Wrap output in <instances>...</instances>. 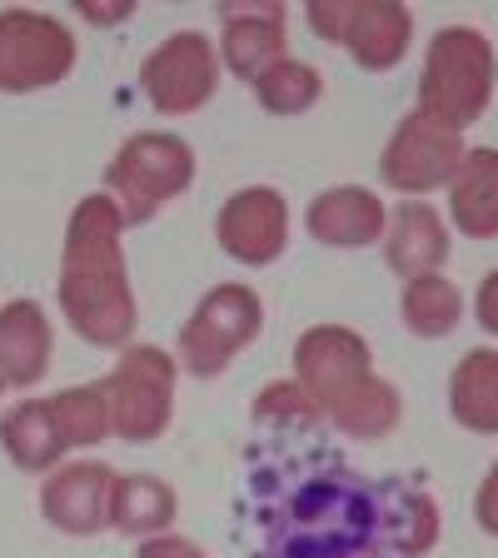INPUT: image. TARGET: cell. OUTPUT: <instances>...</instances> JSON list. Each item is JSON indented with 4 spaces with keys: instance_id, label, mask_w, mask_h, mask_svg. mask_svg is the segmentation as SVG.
Instances as JSON below:
<instances>
[{
    "instance_id": "6da1fadb",
    "label": "cell",
    "mask_w": 498,
    "mask_h": 558,
    "mask_svg": "<svg viewBox=\"0 0 498 558\" xmlns=\"http://www.w3.org/2000/svg\"><path fill=\"white\" fill-rule=\"evenodd\" d=\"M255 523L265 558H399L389 538L384 478L339 459L265 478Z\"/></svg>"
},
{
    "instance_id": "7a4b0ae2",
    "label": "cell",
    "mask_w": 498,
    "mask_h": 558,
    "mask_svg": "<svg viewBox=\"0 0 498 558\" xmlns=\"http://www.w3.org/2000/svg\"><path fill=\"white\" fill-rule=\"evenodd\" d=\"M120 234H125V215L105 190L85 195L65 225L56 300L65 325L95 349H125L139 325Z\"/></svg>"
},
{
    "instance_id": "3957f363",
    "label": "cell",
    "mask_w": 498,
    "mask_h": 558,
    "mask_svg": "<svg viewBox=\"0 0 498 558\" xmlns=\"http://www.w3.org/2000/svg\"><path fill=\"white\" fill-rule=\"evenodd\" d=\"M494 81L498 60L488 35H478L474 25H444V31H434L429 50H424L418 110L464 135V125H474L494 100Z\"/></svg>"
},
{
    "instance_id": "277c9868",
    "label": "cell",
    "mask_w": 498,
    "mask_h": 558,
    "mask_svg": "<svg viewBox=\"0 0 498 558\" xmlns=\"http://www.w3.org/2000/svg\"><path fill=\"white\" fill-rule=\"evenodd\" d=\"M190 185H195V150L170 130L130 135L105 165V195L120 205L125 225H150Z\"/></svg>"
},
{
    "instance_id": "5b68a950",
    "label": "cell",
    "mask_w": 498,
    "mask_h": 558,
    "mask_svg": "<svg viewBox=\"0 0 498 558\" xmlns=\"http://www.w3.org/2000/svg\"><path fill=\"white\" fill-rule=\"evenodd\" d=\"M174 379L180 364L160 344H125L110 379H100L110 399V434L125 444H155L174 418Z\"/></svg>"
},
{
    "instance_id": "8992f818",
    "label": "cell",
    "mask_w": 498,
    "mask_h": 558,
    "mask_svg": "<svg viewBox=\"0 0 498 558\" xmlns=\"http://www.w3.org/2000/svg\"><path fill=\"white\" fill-rule=\"evenodd\" d=\"M259 329H265V300L250 284H215L180 329L174 364L195 379H220L234 354L259 339Z\"/></svg>"
},
{
    "instance_id": "52a82bcc",
    "label": "cell",
    "mask_w": 498,
    "mask_h": 558,
    "mask_svg": "<svg viewBox=\"0 0 498 558\" xmlns=\"http://www.w3.org/2000/svg\"><path fill=\"white\" fill-rule=\"evenodd\" d=\"M304 21L319 40L344 46L354 65L369 75L394 70L414 40V15L399 0H309Z\"/></svg>"
},
{
    "instance_id": "ba28073f",
    "label": "cell",
    "mask_w": 498,
    "mask_h": 558,
    "mask_svg": "<svg viewBox=\"0 0 498 558\" xmlns=\"http://www.w3.org/2000/svg\"><path fill=\"white\" fill-rule=\"evenodd\" d=\"M220 46H209L199 31H174L170 40L145 56L139 65V90L160 116H195L220 90Z\"/></svg>"
},
{
    "instance_id": "9c48e42d",
    "label": "cell",
    "mask_w": 498,
    "mask_h": 558,
    "mask_svg": "<svg viewBox=\"0 0 498 558\" xmlns=\"http://www.w3.org/2000/svg\"><path fill=\"white\" fill-rule=\"evenodd\" d=\"M75 70V35L40 11H0V90H50Z\"/></svg>"
},
{
    "instance_id": "30bf717a",
    "label": "cell",
    "mask_w": 498,
    "mask_h": 558,
    "mask_svg": "<svg viewBox=\"0 0 498 558\" xmlns=\"http://www.w3.org/2000/svg\"><path fill=\"white\" fill-rule=\"evenodd\" d=\"M464 150L469 145L459 130H449V125H439V120H429L424 110H414V116L399 120L389 145H384L379 180L404 199H424L449 185L459 160H464Z\"/></svg>"
},
{
    "instance_id": "8fae6325",
    "label": "cell",
    "mask_w": 498,
    "mask_h": 558,
    "mask_svg": "<svg viewBox=\"0 0 498 558\" xmlns=\"http://www.w3.org/2000/svg\"><path fill=\"white\" fill-rule=\"evenodd\" d=\"M369 379L374 354L364 344V335H354L349 325H314L294 344V384L319 404V414L354 399Z\"/></svg>"
},
{
    "instance_id": "7c38bea8",
    "label": "cell",
    "mask_w": 498,
    "mask_h": 558,
    "mask_svg": "<svg viewBox=\"0 0 498 558\" xmlns=\"http://www.w3.org/2000/svg\"><path fill=\"white\" fill-rule=\"evenodd\" d=\"M215 240L234 265L265 269L290 250V205L275 185L234 190L215 215Z\"/></svg>"
},
{
    "instance_id": "4fadbf2b",
    "label": "cell",
    "mask_w": 498,
    "mask_h": 558,
    "mask_svg": "<svg viewBox=\"0 0 498 558\" xmlns=\"http://www.w3.org/2000/svg\"><path fill=\"white\" fill-rule=\"evenodd\" d=\"M116 469L100 459H75L46 474L40 484V513L50 519V529L70 538H90L100 529H110V494H116Z\"/></svg>"
},
{
    "instance_id": "5bb4252c",
    "label": "cell",
    "mask_w": 498,
    "mask_h": 558,
    "mask_svg": "<svg viewBox=\"0 0 498 558\" xmlns=\"http://www.w3.org/2000/svg\"><path fill=\"white\" fill-rule=\"evenodd\" d=\"M284 40H290V15L275 0H255V5L224 0L220 5V65L240 81L255 85L265 70H275L290 56Z\"/></svg>"
},
{
    "instance_id": "9a60e30c",
    "label": "cell",
    "mask_w": 498,
    "mask_h": 558,
    "mask_svg": "<svg viewBox=\"0 0 498 558\" xmlns=\"http://www.w3.org/2000/svg\"><path fill=\"white\" fill-rule=\"evenodd\" d=\"M304 230L319 244H329V250H364V244L384 240V230H389V205L364 185L319 190V195L309 199V209H304Z\"/></svg>"
},
{
    "instance_id": "2e32d148",
    "label": "cell",
    "mask_w": 498,
    "mask_h": 558,
    "mask_svg": "<svg viewBox=\"0 0 498 558\" xmlns=\"http://www.w3.org/2000/svg\"><path fill=\"white\" fill-rule=\"evenodd\" d=\"M384 265L394 269L399 279H418V275H439L449 265V225L434 205L424 199H404L389 215V230H384Z\"/></svg>"
},
{
    "instance_id": "e0dca14e",
    "label": "cell",
    "mask_w": 498,
    "mask_h": 558,
    "mask_svg": "<svg viewBox=\"0 0 498 558\" xmlns=\"http://www.w3.org/2000/svg\"><path fill=\"white\" fill-rule=\"evenodd\" d=\"M50 319L35 300H11L0 304V379L11 389H31V384L46 379L50 369Z\"/></svg>"
},
{
    "instance_id": "ac0fdd59",
    "label": "cell",
    "mask_w": 498,
    "mask_h": 558,
    "mask_svg": "<svg viewBox=\"0 0 498 558\" xmlns=\"http://www.w3.org/2000/svg\"><path fill=\"white\" fill-rule=\"evenodd\" d=\"M449 220L469 240H498V150H464L449 180Z\"/></svg>"
},
{
    "instance_id": "d6986e66",
    "label": "cell",
    "mask_w": 498,
    "mask_h": 558,
    "mask_svg": "<svg viewBox=\"0 0 498 558\" xmlns=\"http://www.w3.org/2000/svg\"><path fill=\"white\" fill-rule=\"evenodd\" d=\"M0 449L11 453V464L25 474H50L65 459V444L56 434V418H50L46 399H21L0 414Z\"/></svg>"
},
{
    "instance_id": "ffe728a7",
    "label": "cell",
    "mask_w": 498,
    "mask_h": 558,
    "mask_svg": "<svg viewBox=\"0 0 498 558\" xmlns=\"http://www.w3.org/2000/svg\"><path fill=\"white\" fill-rule=\"evenodd\" d=\"M449 414L469 434H498V349H469L453 364Z\"/></svg>"
},
{
    "instance_id": "44dd1931",
    "label": "cell",
    "mask_w": 498,
    "mask_h": 558,
    "mask_svg": "<svg viewBox=\"0 0 498 558\" xmlns=\"http://www.w3.org/2000/svg\"><path fill=\"white\" fill-rule=\"evenodd\" d=\"M174 513H180V499L174 488L155 474H125L116 478V494H110V529L125 538H155L170 534Z\"/></svg>"
},
{
    "instance_id": "7402d4cb",
    "label": "cell",
    "mask_w": 498,
    "mask_h": 558,
    "mask_svg": "<svg viewBox=\"0 0 498 558\" xmlns=\"http://www.w3.org/2000/svg\"><path fill=\"white\" fill-rule=\"evenodd\" d=\"M384 509H389V538L399 558H424L439 544V504L404 478H384Z\"/></svg>"
},
{
    "instance_id": "603a6c76",
    "label": "cell",
    "mask_w": 498,
    "mask_h": 558,
    "mask_svg": "<svg viewBox=\"0 0 498 558\" xmlns=\"http://www.w3.org/2000/svg\"><path fill=\"white\" fill-rule=\"evenodd\" d=\"M399 314H404V329L418 339H444L459 329V319H464V294H459V284L444 275H418L404 284V294H399Z\"/></svg>"
},
{
    "instance_id": "cb8c5ba5",
    "label": "cell",
    "mask_w": 498,
    "mask_h": 558,
    "mask_svg": "<svg viewBox=\"0 0 498 558\" xmlns=\"http://www.w3.org/2000/svg\"><path fill=\"white\" fill-rule=\"evenodd\" d=\"M329 424H335L339 434H349V439H364V444H379L389 439V434L399 429V418H404V399H399V389L389 379H379L374 374L369 384H364L354 399H344L339 409H329Z\"/></svg>"
},
{
    "instance_id": "d4e9b609",
    "label": "cell",
    "mask_w": 498,
    "mask_h": 558,
    "mask_svg": "<svg viewBox=\"0 0 498 558\" xmlns=\"http://www.w3.org/2000/svg\"><path fill=\"white\" fill-rule=\"evenodd\" d=\"M50 404V418H56V434L65 449H90L110 434V399H105L100 384H75V389H60Z\"/></svg>"
},
{
    "instance_id": "484cf974",
    "label": "cell",
    "mask_w": 498,
    "mask_h": 558,
    "mask_svg": "<svg viewBox=\"0 0 498 558\" xmlns=\"http://www.w3.org/2000/svg\"><path fill=\"white\" fill-rule=\"evenodd\" d=\"M319 95H325V75L309 60H294V56H284L275 70H265L255 81V100L265 105L269 116H304V110L319 105Z\"/></svg>"
},
{
    "instance_id": "4316f807",
    "label": "cell",
    "mask_w": 498,
    "mask_h": 558,
    "mask_svg": "<svg viewBox=\"0 0 498 558\" xmlns=\"http://www.w3.org/2000/svg\"><path fill=\"white\" fill-rule=\"evenodd\" d=\"M255 424L265 434H284V439H294V434L319 429V424H325V414H319V404L304 395L300 384L275 379V384H265V389H259V399H255Z\"/></svg>"
},
{
    "instance_id": "83f0119b",
    "label": "cell",
    "mask_w": 498,
    "mask_h": 558,
    "mask_svg": "<svg viewBox=\"0 0 498 558\" xmlns=\"http://www.w3.org/2000/svg\"><path fill=\"white\" fill-rule=\"evenodd\" d=\"M135 558H209L205 548L195 544V538H185V534H155V538H139V554Z\"/></svg>"
},
{
    "instance_id": "f1b7e54d",
    "label": "cell",
    "mask_w": 498,
    "mask_h": 558,
    "mask_svg": "<svg viewBox=\"0 0 498 558\" xmlns=\"http://www.w3.org/2000/svg\"><path fill=\"white\" fill-rule=\"evenodd\" d=\"M474 519L488 538H498V464L488 469L484 484H478V494H474Z\"/></svg>"
},
{
    "instance_id": "f546056e",
    "label": "cell",
    "mask_w": 498,
    "mask_h": 558,
    "mask_svg": "<svg viewBox=\"0 0 498 558\" xmlns=\"http://www.w3.org/2000/svg\"><path fill=\"white\" fill-rule=\"evenodd\" d=\"M75 11H81L90 25H120L135 15V0H81Z\"/></svg>"
},
{
    "instance_id": "4dcf8cb0",
    "label": "cell",
    "mask_w": 498,
    "mask_h": 558,
    "mask_svg": "<svg viewBox=\"0 0 498 558\" xmlns=\"http://www.w3.org/2000/svg\"><path fill=\"white\" fill-rule=\"evenodd\" d=\"M474 314H478V325H484L488 335H498V269H488V275L478 279Z\"/></svg>"
},
{
    "instance_id": "1f68e13d",
    "label": "cell",
    "mask_w": 498,
    "mask_h": 558,
    "mask_svg": "<svg viewBox=\"0 0 498 558\" xmlns=\"http://www.w3.org/2000/svg\"><path fill=\"white\" fill-rule=\"evenodd\" d=\"M0 395H5V379H0Z\"/></svg>"
}]
</instances>
